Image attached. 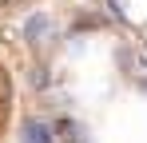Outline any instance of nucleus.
<instances>
[{"mask_svg": "<svg viewBox=\"0 0 147 143\" xmlns=\"http://www.w3.org/2000/svg\"><path fill=\"white\" fill-rule=\"evenodd\" d=\"M12 119H16V72L0 56V143H8L12 135Z\"/></svg>", "mask_w": 147, "mask_h": 143, "instance_id": "obj_1", "label": "nucleus"}, {"mask_svg": "<svg viewBox=\"0 0 147 143\" xmlns=\"http://www.w3.org/2000/svg\"><path fill=\"white\" fill-rule=\"evenodd\" d=\"M24 4H32V0H0V20H4V16H12V12H20Z\"/></svg>", "mask_w": 147, "mask_h": 143, "instance_id": "obj_2", "label": "nucleus"}]
</instances>
